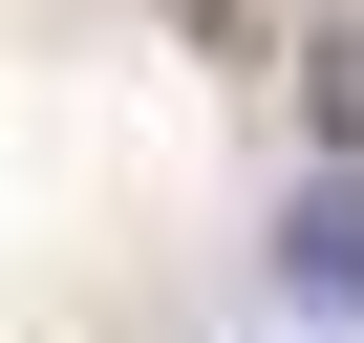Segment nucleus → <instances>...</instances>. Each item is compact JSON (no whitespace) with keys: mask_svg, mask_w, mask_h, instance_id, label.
<instances>
[{"mask_svg":"<svg viewBox=\"0 0 364 343\" xmlns=\"http://www.w3.org/2000/svg\"><path fill=\"white\" fill-rule=\"evenodd\" d=\"M300 129H321V172H364V22L300 43Z\"/></svg>","mask_w":364,"mask_h":343,"instance_id":"2","label":"nucleus"},{"mask_svg":"<svg viewBox=\"0 0 364 343\" xmlns=\"http://www.w3.org/2000/svg\"><path fill=\"white\" fill-rule=\"evenodd\" d=\"M279 279H300V300H343V322H364V172H321V194H300V215H279Z\"/></svg>","mask_w":364,"mask_h":343,"instance_id":"1","label":"nucleus"}]
</instances>
